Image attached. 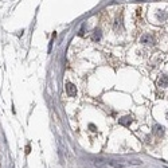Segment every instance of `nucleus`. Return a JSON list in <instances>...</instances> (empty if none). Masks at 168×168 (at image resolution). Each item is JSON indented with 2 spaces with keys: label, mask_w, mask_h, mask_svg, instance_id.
Returning a JSON list of instances; mask_svg holds the SVG:
<instances>
[{
  "label": "nucleus",
  "mask_w": 168,
  "mask_h": 168,
  "mask_svg": "<svg viewBox=\"0 0 168 168\" xmlns=\"http://www.w3.org/2000/svg\"><path fill=\"white\" fill-rule=\"evenodd\" d=\"M140 42L144 43V45H153V38H152L149 34H144V35L141 36Z\"/></svg>",
  "instance_id": "obj_1"
},
{
  "label": "nucleus",
  "mask_w": 168,
  "mask_h": 168,
  "mask_svg": "<svg viewBox=\"0 0 168 168\" xmlns=\"http://www.w3.org/2000/svg\"><path fill=\"white\" fill-rule=\"evenodd\" d=\"M66 91H67V96H70V97H74V96L77 94V89H75V86L73 84L66 85Z\"/></svg>",
  "instance_id": "obj_2"
},
{
  "label": "nucleus",
  "mask_w": 168,
  "mask_h": 168,
  "mask_svg": "<svg viewBox=\"0 0 168 168\" xmlns=\"http://www.w3.org/2000/svg\"><path fill=\"white\" fill-rule=\"evenodd\" d=\"M158 85L160 86V88H165V86H168V75H163V77L158 81Z\"/></svg>",
  "instance_id": "obj_3"
},
{
  "label": "nucleus",
  "mask_w": 168,
  "mask_h": 168,
  "mask_svg": "<svg viewBox=\"0 0 168 168\" xmlns=\"http://www.w3.org/2000/svg\"><path fill=\"white\" fill-rule=\"evenodd\" d=\"M119 123L121 124V125H124V126H129L130 123H132V119H130L129 116H125V117H123V119H120Z\"/></svg>",
  "instance_id": "obj_4"
},
{
  "label": "nucleus",
  "mask_w": 168,
  "mask_h": 168,
  "mask_svg": "<svg viewBox=\"0 0 168 168\" xmlns=\"http://www.w3.org/2000/svg\"><path fill=\"white\" fill-rule=\"evenodd\" d=\"M155 133L158 135V136H163V133H164V128L160 125H156L155 126Z\"/></svg>",
  "instance_id": "obj_5"
},
{
  "label": "nucleus",
  "mask_w": 168,
  "mask_h": 168,
  "mask_svg": "<svg viewBox=\"0 0 168 168\" xmlns=\"http://www.w3.org/2000/svg\"><path fill=\"white\" fill-rule=\"evenodd\" d=\"M100 39H101V31H100V30H96L94 31V34H93V40H100Z\"/></svg>",
  "instance_id": "obj_6"
}]
</instances>
